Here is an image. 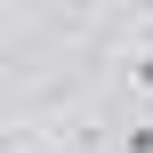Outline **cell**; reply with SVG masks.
<instances>
[{
    "mask_svg": "<svg viewBox=\"0 0 153 153\" xmlns=\"http://www.w3.org/2000/svg\"><path fill=\"white\" fill-rule=\"evenodd\" d=\"M121 153H153V121H129L121 129Z\"/></svg>",
    "mask_w": 153,
    "mask_h": 153,
    "instance_id": "1",
    "label": "cell"
},
{
    "mask_svg": "<svg viewBox=\"0 0 153 153\" xmlns=\"http://www.w3.org/2000/svg\"><path fill=\"white\" fill-rule=\"evenodd\" d=\"M129 89H153V48L137 56V65H129Z\"/></svg>",
    "mask_w": 153,
    "mask_h": 153,
    "instance_id": "2",
    "label": "cell"
},
{
    "mask_svg": "<svg viewBox=\"0 0 153 153\" xmlns=\"http://www.w3.org/2000/svg\"><path fill=\"white\" fill-rule=\"evenodd\" d=\"M0 153H24V145H16V137H0Z\"/></svg>",
    "mask_w": 153,
    "mask_h": 153,
    "instance_id": "3",
    "label": "cell"
}]
</instances>
